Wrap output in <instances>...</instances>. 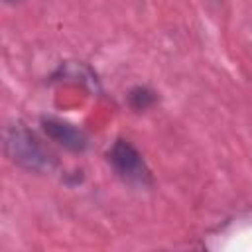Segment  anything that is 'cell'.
<instances>
[{
    "label": "cell",
    "instance_id": "1",
    "mask_svg": "<svg viewBox=\"0 0 252 252\" xmlns=\"http://www.w3.org/2000/svg\"><path fill=\"white\" fill-rule=\"evenodd\" d=\"M6 152L18 165L30 171H43L53 163L49 152H45L33 132L24 126H12L6 132Z\"/></svg>",
    "mask_w": 252,
    "mask_h": 252
},
{
    "label": "cell",
    "instance_id": "2",
    "mask_svg": "<svg viewBox=\"0 0 252 252\" xmlns=\"http://www.w3.org/2000/svg\"><path fill=\"white\" fill-rule=\"evenodd\" d=\"M106 159L108 163L112 165V169L116 171V175L120 179H124L126 183L130 185H136V187H148L152 185V171L150 167L146 165L142 154L138 152V148L124 140V138H118L106 152Z\"/></svg>",
    "mask_w": 252,
    "mask_h": 252
},
{
    "label": "cell",
    "instance_id": "3",
    "mask_svg": "<svg viewBox=\"0 0 252 252\" xmlns=\"http://www.w3.org/2000/svg\"><path fill=\"white\" fill-rule=\"evenodd\" d=\"M41 128L43 132L53 140L57 142L59 146H63L65 150L69 152H85L87 146H89V138L87 134L77 128L75 124L67 122V120H61V118H53V116H45L41 118Z\"/></svg>",
    "mask_w": 252,
    "mask_h": 252
},
{
    "label": "cell",
    "instance_id": "4",
    "mask_svg": "<svg viewBox=\"0 0 252 252\" xmlns=\"http://www.w3.org/2000/svg\"><path fill=\"white\" fill-rule=\"evenodd\" d=\"M158 96L156 93L150 89V87H134L130 93H128V104L136 110V112H144L148 108H152L156 104Z\"/></svg>",
    "mask_w": 252,
    "mask_h": 252
},
{
    "label": "cell",
    "instance_id": "5",
    "mask_svg": "<svg viewBox=\"0 0 252 252\" xmlns=\"http://www.w3.org/2000/svg\"><path fill=\"white\" fill-rule=\"evenodd\" d=\"M6 4H16V2H20V0H4Z\"/></svg>",
    "mask_w": 252,
    "mask_h": 252
}]
</instances>
